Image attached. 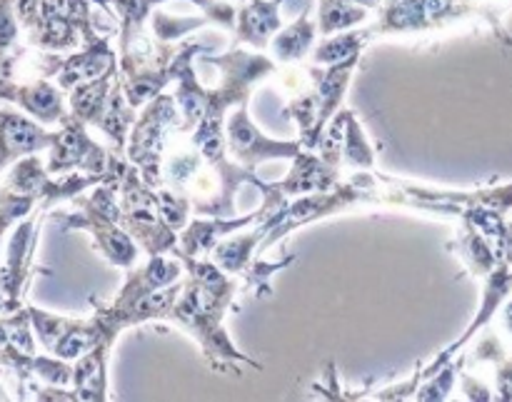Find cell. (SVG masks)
<instances>
[{
	"label": "cell",
	"mask_w": 512,
	"mask_h": 402,
	"mask_svg": "<svg viewBox=\"0 0 512 402\" xmlns=\"http://www.w3.org/2000/svg\"><path fill=\"white\" fill-rule=\"evenodd\" d=\"M315 38L313 23L305 15L300 23H295L293 28H288L285 33H280L273 43V55L280 60V63H295V60L303 58L310 50Z\"/></svg>",
	"instance_id": "14"
},
{
	"label": "cell",
	"mask_w": 512,
	"mask_h": 402,
	"mask_svg": "<svg viewBox=\"0 0 512 402\" xmlns=\"http://www.w3.org/2000/svg\"><path fill=\"white\" fill-rule=\"evenodd\" d=\"M75 213L58 215L65 228L88 230L93 235V243L100 253L108 258L115 268L130 270L138 260L140 245L130 238L128 230L120 223L118 190L110 183L93 185L90 195H75Z\"/></svg>",
	"instance_id": "2"
},
{
	"label": "cell",
	"mask_w": 512,
	"mask_h": 402,
	"mask_svg": "<svg viewBox=\"0 0 512 402\" xmlns=\"http://www.w3.org/2000/svg\"><path fill=\"white\" fill-rule=\"evenodd\" d=\"M450 248H453L455 255L463 260L465 268L480 280H483L485 275L493 273V270L498 268L500 260H503L500 258L498 248L493 245V240L485 238L465 215L458 218V238H455V243L450 245Z\"/></svg>",
	"instance_id": "10"
},
{
	"label": "cell",
	"mask_w": 512,
	"mask_h": 402,
	"mask_svg": "<svg viewBox=\"0 0 512 402\" xmlns=\"http://www.w3.org/2000/svg\"><path fill=\"white\" fill-rule=\"evenodd\" d=\"M18 13H15V0H0V55L15 43L18 38Z\"/></svg>",
	"instance_id": "16"
},
{
	"label": "cell",
	"mask_w": 512,
	"mask_h": 402,
	"mask_svg": "<svg viewBox=\"0 0 512 402\" xmlns=\"http://www.w3.org/2000/svg\"><path fill=\"white\" fill-rule=\"evenodd\" d=\"M118 205L120 223L148 258L150 255H173V258L178 255L180 233L165 218L158 190L150 188L140 178L138 168L130 165V160L118 180Z\"/></svg>",
	"instance_id": "3"
},
{
	"label": "cell",
	"mask_w": 512,
	"mask_h": 402,
	"mask_svg": "<svg viewBox=\"0 0 512 402\" xmlns=\"http://www.w3.org/2000/svg\"><path fill=\"white\" fill-rule=\"evenodd\" d=\"M63 128L58 130V138L50 145L48 173H70V170H83L90 175L108 173L110 153H105L98 143L88 135V125L78 118H65Z\"/></svg>",
	"instance_id": "7"
},
{
	"label": "cell",
	"mask_w": 512,
	"mask_h": 402,
	"mask_svg": "<svg viewBox=\"0 0 512 402\" xmlns=\"http://www.w3.org/2000/svg\"><path fill=\"white\" fill-rule=\"evenodd\" d=\"M115 78H118V68L108 70V73L90 80V83L75 85L70 90V115L78 118L80 123L98 128V123L105 115V108H108L110 90H113Z\"/></svg>",
	"instance_id": "12"
},
{
	"label": "cell",
	"mask_w": 512,
	"mask_h": 402,
	"mask_svg": "<svg viewBox=\"0 0 512 402\" xmlns=\"http://www.w3.org/2000/svg\"><path fill=\"white\" fill-rule=\"evenodd\" d=\"M180 128V108L175 95L160 93L158 98L143 105V113L133 123L128 135V145H125V158L130 165H135L140 178L158 188L160 183V165H163L165 148L175 130Z\"/></svg>",
	"instance_id": "4"
},
{
	"label": "cell",
	"mask_w": 512,
	"mask_h": 402,
	"mask_svg": "<svg viewBox=\"0 0 512 402\" xmlns=\"http://www.w3.org/2000/svg\"><path fill=\"white\" fill-rule=\"evenodd\" d=\"M498 325H500V333L510 340L512 345V298L505 300V305L500 308L498 313Z\"/></svg>",
	"instance_id": "17"
},
{
	"label": "cell",
	"mask_w": 512,
	"mask_h": 402,
	"mask_svg": "<svg viewBox=\"0 0 512 402\" xmlns=\"http://www.w3.org/2000/svg\"><path fill=\"white\" fill-rule=\"evenodd\" d=\"M340 178H343V170L338 165H330L328 160L315 155L313 150H303L293 158V170L288 173V178L275 185H278L285 198H300V195L308 193L333 190L340 183Z\"/></svg>",
	"instance_id": "8"
},
{
	"label": "cell",
	"mask_w": 512,
	"mask_h": 402,
	"mask_svg": "<svg viewBox=\"0 0 512 402\" xmlns=\"http://www.w3.org/2000/svg\"><path fill=\"white\" fill-rule=\"evenodd\" d=\"M463 370H490L495 378V400H512V353L495 330L483 328L480 343H475L468 358H463Z\"/></svg>",
	"instance_id": "9"
},
{
	"label": "cell",
	"mask_w": 512,
	"mask_h": 402,
	"mask_svg": "<svg viewBox=\"0 0 512 402\" xmlns=\"http://www.w3.org/2000/svg\"><path fill=\"white\" fill-rule=\"evenodd\" d=\"M180 263L185 265L188 278L168 320L178 323L198 340L205 360L215 373H230L240 378V363L263 370V365L250 360L230 343V335L225 330V315L238 308V295L248 293L243 278L225 273L210 258L180 255Z\"/></svg>",
	"instance_id": "1"
},
{
	"label": "cell",
	"mask_w": 512,
	"mask_h": 402,
	"mask_svg": "<svg viewBox=\"0 0 512 402\" xmlns=\"http://www.w3.org/2000/svg\"><path fill=\"white\" fill-rule=\"evenodd\" d=\"M28 315L40 343L48 348L50 355L60 360L70 363V360H80L95 348H113V340L105 338L95 315L90 320L60 318V315H48L35 308H28Z\"/></svg>",
	"instance_id": "5"
},
{
	"label": "cell",
	"mask_w": 512,
	"mask_h": 402,
	"mask_svg": "<svg viewBox=\"0 0 512 402\" xmlns=\"http://www.w3.org/2000/svg\"><path fill=\"white\" fill-rule=\"evenodd\" d=\"M250 100L235 105L225 120V138H228V153L235 163L243 168L255 170V165L265 163V160L275 158H295L303 153V143L300 140H275L268 138L258 125L250 120L248 113Z\"/></svg>",
	"instance_id": "6"
},
{
	"label": "cell",
	"mask_w": 512,
	"mask_h": 402,
	"mask_svg": "<svg viewBox=\"0 0 512 402\" xmlns=\"http://www.w3.org/2000/svg\"><path fill=\"white\" fill-rule=\"evenodd\" d=\"M463 370V360H453L445 368H440L433 378H428L425 383H420V388L415 390V400H445L455 388V378Z\"/></svg>",
	"instance_id": "15"
},
{
	"label": "cell",
	"mask_w": 512,
	"mask_h": 402,
	"mask_svg": "<svg viewBox=\"0 0 512 402\" xmlns=\"http://www.w3.org/2000/svg\"><path fill=\"white\" fill-rule=\"evenodd\" d=\"M500 258L512 265V218L508 220V230H505V243H503V253H500Z\"/></svg>",
	"instance_id": "18"
},
{
	"label": "cell",
	"mask_w": 512,
	"mask_h": 402,
	"mask_svg": "<svg viewBox=\"0 0 512 402\" xmlns=\"http://www.w3.org/2000/svg\"><path fill=\"white\" fill-rule=\"evenodd\" d=\"M340 170L353 173V170H375V150L363 133V125L358 123L353 110H345V138L343 153H340Z\"/></svg>",
	"instance_id": "13"
},
{
	"label": "cell",
	"mask_w": 512,
	"mask_h": 402,
	"mask_svg": "<svg viewBox=\"0 0 512 402\" xmlns=\"http://www.w3.org/2000/svg\"><path fill=\"white\" fill-rule=\"evenodd\" d=\"M118 68L115 63V53L108 48V40L100 38L95 43H88V48L83 53L73 55V58L63 60V68H60V88L73 90L75 85L90 83V80L100 78L108 70Z\"/></svg>",
	"instance_id": "11"
}]
</instances>
